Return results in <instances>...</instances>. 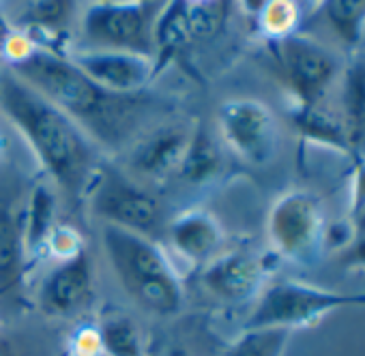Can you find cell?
Wrapping results in <instances>:
<instances>
[{"mask_svg":"<svg viewBox=\"0 0 365 356\" xmlns=\"http://www.w3.org/2000/svg\"><path fill=\"white\" fill-rule=\"evenodd\" d=\"M7 69L103 146H125L150 114L148 95L110 93L88 80L67 56L41 46L9 52Z\"/></svg>","mask_w":365,"mask_h":356,"instance_id":"cell-1","label":"cell"},{"mask_svg":"<svg viewBox=\"0 0 365 356\" xmlns=\"http://www.w3.org/2000/svg\"><path fill=\"white\" fill-rule=\"evenodd\" d=\"M0 110L29 142L50 181L67 198L80 200L99 167L91 137L9 69L0 71Z\"/></svg>","mask_w":365,"mask_h":356,"instance_id":"cell-2","label":"cell"},{"mask_svg":"<svg viewBox=\"0 0 365 356\" xmlns=\"http://www.w3.org/2000/svg\"><path fill=\"white\" fill-rule=\"evenodd\" d=\"M101 241L114 275L138 307L155 315H176L180 311L182 286L153 239L103 226Z\"/></svg>","mask_w":365,"mask_h":356,"instance_id":"cell-3","label":"cell"},{"mask_svg":"<svg viewBox=\"0 0 365 356\" xmlns=\"http://www.w3.org/2000/svg\"><path fill=\"white\" fill-rule=\"evenodd\" d=\"M346 307H365V292H337L284 279L264 286L243 322V330L286 328L294 333L297 328L314 326L331 311Z\"/></svg>","mask_w":365,"mask_h":356,"instance_id":"cell-4","label":"cell"},{"mask_svg":"<svg viewBox=\"0 0 365 356\" xmlns=\"http://www.w3.org/2000/svg\"><path fill=\"white\" fill-rule=\"evenodd\" d=\"M327 213L318 196L309 192H288L279 196L267 217L271 249L279 260L312 266L327 251Z\"/></svg>","mask_w":365,"mask_h":356,"instance_id":"cell-5","label":"cell"},{"mask_svg":"<svg viewBox=\"0 0 365 356\" xmlns=\"http://www.w3.org/2000/svg\"><path fill=\"white\" fill-rule=\"evenodd\" d=\"M86 194L91 211L103 219V226H116L148 239L163 226L159 200L135 178L110 163H99Z\"/></svg>","mask_w":365,"mask_h":356,"instance_id":"cell-6","label":"cell"},{"mask_svg":"<svg viewBox=\"0 0 365 356\" xmlns=\"http://www.w3.org/2000/svg\"><path fill=\"white\" fill-rule=\"evenodd\" d=\"M159 5L99 3L91 5L80 22L84 50L129 52L153 58Z\"/></svg>","mask_w":365,"mask_h":356,"instance_id":"cell-7","label":"cell"},{"mask_svg":"<svg viewBox=\"0 0 365 356\" xmlns=\"http://www.w3.org/2000/svg\"><path fill=\"white\" fill-rule=\"evenodd\" d=\"M271 46L282 75L297 101L294 108L307 110L324 105V97L341 73L335 52L299 33L273 39Z\"/></svg>","mask_w":365,"mask_h":356,"instance_id":"cell-8","label":"cell"},{"mask_svg":"<svg viewBox=\"0 0 365 356\" xmlns=\"http://www.w3.org/2000/svg\"><path fill=\"white\" fill-rule=\"evenodd\" d=\"M224 146L250 165H267L279 148V125L273 110L252 97L228 99L217 110Z\"/></svg>","mask_w":365,"mask_h":356,"instance_id":"cell-9","label":"cell"},{"mask_svg":"<svg viewBox=\"0 0 365 356\" xmlns=\"http://www.w3.org/2000/svg\"><path fill=\"white\" fill-rule=\"evenodd\" d=\"M194 135V127L182 122H161L148 131H140L127 150L129 172L138 183L165 185L185 159Z\"/></svg>","mask_w":365,"mask_h":356,"instance_id":"cell-10","label":"cell"},{"mask_svg":"<svg viewBox=\"0 0 365 356\" xmlns=\"http://www.w3.org/2000/svg\"><path fill=\"white\" fill-rule=\"evenodd\" d=\"M273 260H279L273 251L267 256L241 249L226 251L205 264L200 283L215 298L230 305H241L258 298L264 290V283L273 271Z\"/></svg>","mask_w":365,"mask_h":356,"instance_id":"cell-11","label":"cell"},{"mask_svg":"<svg viewBox=\"0 0 365 356\" xmlns=\"http://www.w3.org/2000/svg\"><path fill=\"white\" fill-rule=\"evenodd\" d=\"M95 294L93 262L84 247L76 253L61 258V262L43 277L37 303L48 315L69 318L80 313Z\"/></svg>","mask_w":365,"mask_h":356,"instance_id":"cell-12","label":"cell"},{"mask_svg":"<svg viewBox=\"0 0 365 356\" xmlns=\"http://www.w3.org/2000/svg\"><path fill=\"white\" fill-rule=\"evenodd\" d=\"M88 80L116 95H138L155 75L153 58L129 52L73 50L67 56Z\"/></svg>","mask_w":365,"mask_h":356,"instance_id":"cell-13","label":"cell"},{"mask_svg":"<svg viewBox=\"0 0 365 356\" xmlns=\"http://www.w3.org/2000/svg\"><path fill=\"white\" fill-rule=\"evenodd\" d=\"M170 247L194 264H207L220 256L224 245V230L220 221L207 211H185L168 224Z\"/></svg>","mask_w":365,"mask_h":356,"instance_id":"cell-14","label":"cell"},{"mask_svg":"<svg viewBox=\"0 0 365 356\" xmlns=\"http://www.w3.org/2000/svg\"><path fill=\"white\" fill-rule=\"evenodd\" d=\"M14 200V194L0 185V294L18 286L26 262L24 209Z\"/></svg>","mask_w":365,"mask_h":356,"instance_id":"cell-15","label":"cell"},{"mask_svg":"<svg viewBox=\"0 0 365 356\" xmlns=\"http://www.w3.org/2000/svg\"><path fill=\"white\" fill-rule=\"evenodd\" d=\"M341 122L352 157L365 159V52L350 54L341 69Z\"/></svg>","mask_w":365,"mask_h":356,"instance_id":"cell-16","label":"cell"},{"mask_svg":"<svg viewBox=\"0 0 365 356\" xmlns=\"http://www.w3.org/2000/svg\"><path fill=\"white\" fill-rule=\"evenodd\" d=\"M224 165V146L209 131L196 127L185 159H182L172 183H180L187 187H205L222 174Z\"/></svg>","mask_w":365,"mask_h":356,"instance_id":"cell-17","label":"cell"},{"mask_svg":"<svg viewBox=\"0 0 365 356\" xmlns=\"http://www.w3.org/2000/svg\"><path fill=\"white\" fill-rule=\"evenodd\" d=\"M56 196L48 183L33 187L24 206V245L26 258L35 256L56 230Z\"/></svg>","mask_w":365,"mask_h":356,"instance_id":"cell-18","label":"cell"},{"mask_svg":"<svg viewBox=\"0 0 365 356\" xmlns=\"http://www.w3.org/2000/svg\"><path fill=\"white\" fill-rule=\"evenodd\" d=\"M292 122L305 140L352 157L341 118L333 116L329 110H324V105L307 108V110L294 108L292 110Z\"/></svg>","mask_w":365,"mask_h":356,"instance_id":"cell-19","label":"cell"},{"mask_svg":"<svg viewBox=\"0 0 365 356\" xmlns=\"http://www.w3.org/2000/svg\"><path fill=\"white\" fill-rule=\"evenodd\" d=\"M97 337L103 356H146L138 324L120 311L106 313L99 320Z\"/></svg>","mask_w":365,"mask_h":356,"instance_id":"cell-20","label":"cell"},{"mask_svg":"<svg viewBox=\"0 0 365 356\" xmlns=\"http://www.w3.org/2000/svg\"><path fill=\"white\" fill-rule=\"evenodd\" d=\"M320 9L329 28H333L348 52H359L365 39V0H331L322 3Z\"/></svg>","mask_w":365,"mask_h":356,"instance_id":"cell-21","label":"cell"},{"mask_svg":"<svg viewBox=\"0 0 365 356\" xmlns=\"http://www.w3.org/2000/svg\"><path fill=\"white\" fill-rule=\"evenodd\" d=\"M192 43L187 24H185V3H174L168 7V11H161L155 24V52L159 65L155 67V73L161 65H165L168 58L176 56L182 48Z\"/></svg>","mask_w":365,"mask_h":356,"instance_id":"cell-22","label":"cell"},{"mask_svg":"<svg viewBox=\"0 0 365 356\" xmlns=\"http://www.w3.org/2000/svg\"><path fill=\"white\" fill-rule=\"evenodd\" d=\"M292 330L286 328H252L230 343L226 356H284Z\"/></svg>","mask_w":365,"mask_h":356,"instance_id":"cell-23","label":"cell"},{"mask_svg":"<svg viewBox=\"0 0 365 356\" xmlns=\"http://www.w3.org/2000/svg\"><path fill=\"white\" fill-rule=\"evenodd\" d=\"M228 3H185V24L192 41H207L220 35L228 22Z\"/></svg>","mask_w":365,"mask_h":356,"instance_id":"cell-24","label":"cell"},{"mask_svg":"<svg viewBox=\"0 0 365 356\" xmlns=\"http://www.w3.org/2000/svg\"><path fill=\"white\" fill-rule=\"evenodd\" d=\"M26 11L20 14V20L26 28L35 31H61L73 16L76 5L71 3H29L22 5Z\"/></svg>","mask_w":365,"mask_h":356,"instance_id":"cell-25","label":"cell"},{"mask_svg":"<svg viewBox=\"0 0 365 356\" xmlns=\"http://www.w3.org/2000/svg\"><path fill=\"white\" fill-rule=\"evenodd\" d=\"M297 24H299V7L294 3H284V0H277V3L262 5L260 26L271 37V41L297 33Z\"/></svg>","mask_w":365,"mask_h":356,"instance_id":"cell-26","label":"cell"},{"mask_svg":"<svg viewBox=\"0 0 365 356\" xmlns=\"http://www.w3.org/2000/svg\"><path fill=\"white\" fill-rule=\"evenodd\" d=\"M350 241L335 256V262L344 271H365V211L350 219Z\"/></svg>","mask_w":365,"mask_h":356,"instance_id":"cell-27","label":"cell"},{"mask_svg":"<svg viewBox=\"0 0 365 356\" xmlns=\"http://www.w3.org/2000/svg\"><path fill=\"white\" fill-rule=\"evenodd\" d=\"M352 198H350V219L365 211V159L352 157Z\"/></svg>","mask_w":365,"mask_h":356,"instance_id":"cell-28","label":"cell"},{"mask_svg":"<svg viewBox=\"0 0 365 356\" xmlns=\"http://www.w3.org/2000/svg\"><path fill=\"white\" fill-rule=\"evenodd\" d=\"M0 356H22L18 352L16 341L9 335H3V333H0Z\"/></svg>","mask_w":365,"mask_h":356,"instance_id":"cell-29","label":"cell"},{"mask_svg":"<svg viewBox=\"0 0 365 356\" xmlns=\"http://www.w3.org/2000/svg\"><path fill=\"white\" fill-rule=\"evenodd\" d=\"M165 356H194V354H190L185 347H180V345H174L165 352Z\"/></svg>","mask_w":365,"mask_h":356,"instance_id":"cell-30","label":"cell"},{"mask_svg":"<svg viewBox=\"0 0 365 356\" xmlns=\"http://www.w3.org/2000/svg\"><path fill=\"white\" fill-rule=\"evenodd\" d=\"M63 356H71V354H63Z\"/></svg>","mask_w":365,"mask_h":356,"instance_id":"cell-31","label":"cell"}]
</instances>
